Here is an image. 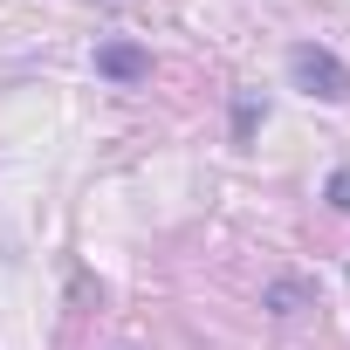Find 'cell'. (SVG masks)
Masks as SVG:
<instances>
[{"label": "cell", "instance_id": "obj_1", "mask_svg": "<svg viewBox=\"0 0 350 350\" xmlns=\"http://www.w3.org/2000/svg\"><path fill=\"white\" fill-rule=\"evenodd\" d=\"M288 83H295L302 96H323V103H343V96H350V69H343L323 42H295V49H288Z\"/></svg>", "mask_w": 350, "mask_h": 350}, {"label": "cell", "instance_id": "obj_2", "mask_svg": "<svg viewBox=\"0 0 350 350\" xmlns=\"http://www.w3.org/2000/svg\"><path fill=\"white\" fill-rule=\"evenodd\" d=\"M96 76H110V83H144V76H151V55H144L137 42H103V49H96Z\"/></svg>", "mask_w": 350, "mask_h": 350}, {"label": "cell", "instance_id": "obj_3", "mask_svg": "<svg viewBox=\"0 0 350 350\" xmlns=\"http://www.w3.org/2000/svg\"><path fill=\"white\" fill-rule=\"evenodd\" d=\"M309 295H316L309 282H275V288H268V309H275V316H302Z\"/></svg>", "mask_w": 350, "mask_h": 350}, {"label": "cell", "instance_id": "obj_4", "mask_svg": "<svg viewBox=\"0 0 350 350\" xmlns=\"http://www.w3.org/2000/svg\"><path fill=\"white\" fill-rule=\"evenodd\" d=\"M254 117H261V103H254V96H241V103H234V144H247V137H254Z\"/></svg>", "mask_w": 350, "mask_h": 350}, {"label": "cell", "instance_id": "obj_5", "mask_svg": "<svg viewBox=\"0 0 350 350\" xmlns=\"http://www.w3.org/2000/svg\"><path fill=\"white\" fill-rule=\"evenodd\" d=\"M329 206L350 213V172H336V179H329Z\"/></svg>", "mask_w": 350, "mask_h": 350}]
</instances>
